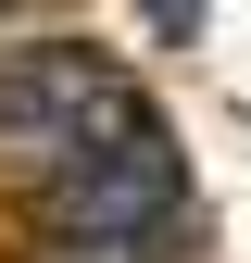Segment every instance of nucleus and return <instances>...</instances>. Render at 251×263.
<instances>
[{"label":"nucleus","mask_w":251,"mask_h":263,"mask_svg":"<svg viewBox=\"0 0 251 263\" xmlns=\"http://www.w3.org/2000/svg\"><path fill=\"white\" fill-rule=\"evenodd\" d=\"M138 113L151 101L113 76L101 50H13V63H0V188L50 201V188L76 176L113 125H138Z\"/></svg>","instance_id":"f257e3e1"},{"label":"nucleus","mask_w":251,"mask_h":263,"mask_svg":"<svg viewBox=\"0 0 251 263\" xmlns=\"http://www.w3.org/2000/svg\"><path fill=\"white\" fill-rule=\"evenodd\" d=\"M176 213H188V163H176L164 125L138 113V125H113L38 201V238H176Z\"/></svg>","instance_id":"f03ea898"},{"label":"nucleus","mask_w":251,"mask_h":263,"mask_svg":"<svg viewBox=\"0 0 251 263\" xmlns=\"http://www.w3.org/2000/svg\"><path fill=\"white\" fill-rule=\"evenodd\" d=\"M25 263H176L164 238H38Z\"/></svg>","instance_id":"7ed1b4c3"}]
</instances>
